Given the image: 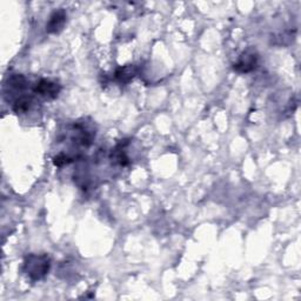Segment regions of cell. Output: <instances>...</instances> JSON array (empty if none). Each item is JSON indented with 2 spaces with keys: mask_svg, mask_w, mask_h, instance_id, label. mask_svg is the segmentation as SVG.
I'll use <instances>...</instances> for the list:
<instances>
[{
  "mask_svg": "<svg viewBox=\"0 0 301 301\" xmlns=\"http://www.w3.org/2000/svg\"><path fill=\"white\" fill-rule=\"evenodd\" d=\"M50 269V259L47 255L31 254L25 260V272L31 280H40Z\"/></svg>",
  "mask_w": 301,
  "mask_h": 301,
  "instance_id": "6da1fadb",
  "label": "cell"
},
{
  "mask_svg": "<svg viewBox=\"0 0 301 301\" xmlns=\"http://www.w3.org/2000/svg\"><path fill=\"white\" fill-rule=\"evenodd\" d=\"M258 65V54L253 50H248L240 55L234 64V70L240 73H248Z\"/></svg>",
  "mask_w": 301,
  "mask_h": 301,
  "instance_id": "7a4b0ae2",
  "label": "cell"
},
{
  "mask_svg": "<svg viewBox=\"0 0 301 301\" xmlns=\"http://www.w3.org/2000/svg\"><path fill=\"white\" fill-rule=\"evenodd\" d=\"M33 91L34 93L46 99H54L58 97L59 92H60V85L54 81L47 80V79H41L34 85Z\"/></svg>",
  "mask_w": 301,
  "mask_h": 301,
  "instance_id": "3957f363",
  "label": "cell"
},
{
  "mask_svg": "<svg viewBox=\"0 0 301 301\" xmlns=\"http://www.w3.org/2000/svg\"><path fill=\"white\" fill-rule=\"evenodd\" d=\"M66 22V13L62 10L55 11L50 17V20L46 25V31L49 33H57L64 27Z\"/></svg>",
  "mask_w": 301,
  "mask_h": 301,
  "instance_id": "277c9868",
  "label": "cell"
},
{
  "mask_svg": "<svg viewBox=\"0 0 301 301\" xmlns=\"http://www.w3.org/2000/svg\"><path fill=\"white\" fill-rule=\"evenodd\" d=\"M127 140H124V142H119V144L116 146V148L112 149V152L110 154V159L112 160L116 165L119 166H127L130 164V159L128 157L126 156L124 147L125 145H127Z\"/></svg>",
  "mask_w": 301,
  "mask_h": 301,
  "instance_id": "5b68a950",
  "label": "cell"
},
{
  "mask_svg": "<svg viewBox=\"0 0 301 301\" xmlns=\"http://www.w3.org/2000/svg\"><path fill=\"white\" fill-rule=\"evenodd\" d=\"M136 73H137L136 67L132 65H126L116 71V79L118 81L122 82V84H126V82H130L131 80H132Z\"/></svg>",
  "mask_w": 301,
  "mask_h": 301,
  "instance_id": "8992f818",
  "label": "cell"
},
{
  "mask_svg": "<svg viewBox=\"0 0 301 301\" xmlns=\"http://www.w3.org/2000/svg\"><path fill=\"white\" fill-rule=\"evenodd\" d=\"M31 104H32V98L29 96L20 97L13 104V111L15 113H25L30 110Z\"/></svg>",
  "mask_w": 301,
  "mask_h": 301,
  "instance_id": "52a82bcc",
  "label": "cell"
},
{
  "mask_svg": "<svg viewBox=\"0 0 301 301\" xmlns=\"http://www.w3.org/2000/svg\"><path fill=\"white\" fill-rule=\"evenodd\" d=\"M27 81L22 74H13L11 78H9V87L14 91H23L26 89Z\"/></svg>",
  "mask_w": 301,
  "mask_h": 301,
  "instance_id": "ba28073f",
  "label": "cell"
},
{
  "mask_svg": "<svg viewBox=\"0 0 301 301\" xmlns=\"http://www.w3.org/2000/svg\"><path fill=\"white\" fill-rule=\"evenodd\" d=\"M72 161H73L72 158L67 157L65 153H60V154H58L57 157L53 158V164L55 166H58V167H61V166L70 164V162H72Z\"/></svg>",
  "mask_w": 301,
  "mask_h": 301,
  "instance_id": "9c48e42d",
  "label": "cell"
}]
</instances>
